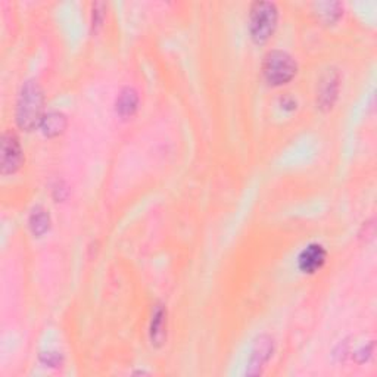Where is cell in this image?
I'll list each match as a JSON object with an SVG mask.
<instances>
[{
	"label": "cell",
	"mask_w": 377,
	"mask_h": 377,
	"mask_svg": "<svg viewBox=\"0 0 377 377\" xmlns=\"http://www.w3.org/2000/svg\"><path fill=\"white\" fill-rule=\"evenodd\" d=\"M263 74L270 85H283L295 77L296 62L283 50H272L264 58Z\"/></svg>",
	"instance_id": "cell-3"
},
{
	"label": "cell",
	"mask_w": 377,
	"mask_h": 377,
	"mask_svg": "<svg viewBox=\"0 0 377 377\" xmlns=\"http://www.w3.org/2000/svg\"><path fill=\"white\" fill-rule=\"evenodd\" d=\"M339 92V74L335 70H329L320 81L317 90V105L320 110L329 111L335 105Z\"/></svg>",
	"instance_id": "cell-5"
},
{
	"label": "cell",
	"mask_w": 377,
	"mask_h": 377,
	"mask_svg": "<svg viewBox=\"0 0 377 377\" xmlns=\"http://www.w3.org/2000/svg\"><path fill=\"white\" fill-rule=\"evenodd\" d=\"M28 225L31 233L37 236V238H41L50 229V217L48 211L43 210L41 207H36L30 214Z\"/></svg>",
	"instance_id": "cell-11"
},
{
	"label": "cell",
	"mask_w": 377,
	"mask_h": 377,
	"mask_svg": "<svg viewBox=\"0 0 377 377\" xmlns=\"http://www.w3.org/2000/svg\"><path fill=\"white\" fill-rule=\"evenodd\" d=\"M139 105V94L134 89H124L116 99V112L121 116H132Z\"/></svg>",
	"instance_id": "cell-10"
},
{
	"label": "cell",
	"mask_w": 377,
	"mask_h": 377,
	"mask_svg": "<svg viewBox=\"0 0 377 377\" xmlns=\"http://www.w3.org/2000/svg\"><path fill=\"white\" fill-rule=\"evenodd\" d=\"M43 105L45 96L40 84L34 80L27 81L19 92L17 102V124L21 130L31 132L43 120Z\"/></svg>",
	"instance_id": "cell-1"
},
{
	"label": "cell",
	"mask_w": 377,
	"mask_h": 377,
	"mask_svg": "<svg viewBox=\"0 0 377 377\" xmlns=\"http://www.w3.org/2000/svg\"><path fill=\"white\" fill-rule=\"evenodd\" d=\"M327 258V252L325 246L320 243H311L305 246L303 252L298 256V267L299 270L307 274H312L318 272L325 265Z\"/></svg>",
	"instance_id": "cell-6"
},
{
	"label": "cell",
	"mask_w": 377,
	"mask_h": 377,
	"mask_svg": "<svg viewBox=\"0 0 377 377\" xmlns=\"http://www.w3.org/2000/svg\"><path fill=\"white\" fill-rule=\"evenodd\" d=\"M273 352V340L270 338H260V340L256 342L255 348L252 351V357L249 363V370H247V374H260L261 369L264 367V364L270 360Z\"/></svg>",
	"instance_id": "cell-7"
},
{
	"label": "cell",
	"mask_w": 377,
	"mask_h": 377,
	"mask_svg": "<svg viewBox=\"0 0 377 377\" xmlns=\"http://www.w3.org/2000/svg\"><path fill=\"white\" fill-rule=\"evenodd\" d=\"M167 333V309L164 305H156L152 312V320H150L149 336L155 347H161L165 340Z\"/></svg>",
	"instance_id": "cell-8"
},
{
	"label": "cell",
	"mask_w": 377,
	"mask_h": 377,
	"mask_svg": "<svg viewBox=\"0 0 377 377\" xmlns=\"http://www.w3.org/2000/svg\"><path fill=\"white\" fill-rule=\"evenodd\" d=\"M103 8H105L103 3H94V5H93V19H92V26H93V30H94V31L102 26V21H103Z\"/></svg>",
	"instance_id": "cell-13"
},
{
	"label": "cell",
	"mask_w": 377,
	"mask_h": 377,
	"mask_svg": "<svg viewBox=\"0 0 377 377\" xmlns=\"http://www.w3.org/2000/svg\"><path fill=\"white\" fill-rule=\"evenodd\" d=\"M278 10L273 2H255L251 8L249 31L256 45H264L274 34Z\"/></svg>",
	"instance_id": "cell-2"
},
{
	"label": "cell",
	"mask_w": 377,
	"mask_h": 377,
	"mask_svg": "<svg viewBox=\"0 0 377 377\" xmlns=\"http://www.w3.org/2000/svg\"><path fill=\"white\" fill-rule=\"evenodd\" d=\"M342 5L339 2H325L318 3V14L327 24H333L342 17Z\"/></svg>",
	"instance_id": "cell-12"
},
{
	"label": "cell",
	"mask_w": 377,
	"mask_h": 377,
	"mask_svg": "<svg viewBox=\"0 0 377 377\" xmlns=\"http://www.w3.org/2000/svg\"><path fill=\"white\" fill-rule=\"evenodd\" d=\"M23 164V149H21L17 134L6 132L2 136V154H0V167L2 174H14Z\"/></svg>",
	"instance_id": "cell-4"
},
{
	"label": "cell",
	"mask_w": 377,
	"mask_h": 377,
	"mask_svg": "<svg viewBox=\"0 0 377 377\" xmlns=\"http://www.w3.org/2000/svg\"><path fill=\"white\" fill-rule=\"evenodd\" d=\"M67 124H68V121H67L65 115H63L62 112L52 111V112H48L45 116H43L40 127H41L43 133H45V136L57 137V136H59V134H62L63 132H65Z\"/></svg>",
	"instance_id": "cell-9"
}]
</instances>
